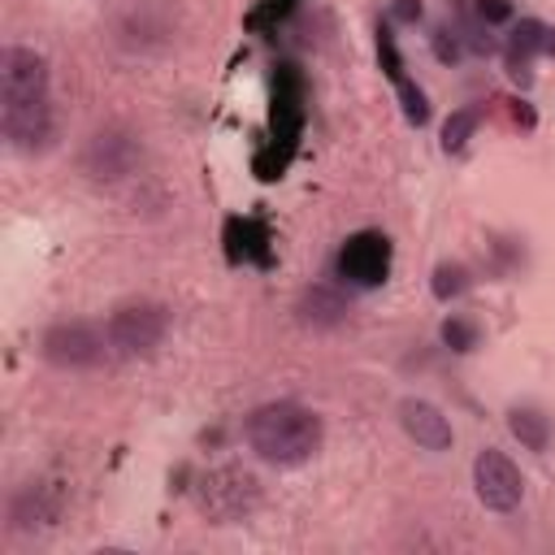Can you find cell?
<instances>
[{
    "label": "cell",
    "mask_w": 555,
    "mask_h": 555,
    "mask_svg": "<svg viewBox=\"0 0 555 555\" xmlns=\"http://www.w3.org/2000/svg\"><path fill=\"white\" fill-rule=\"evenodd\" d=\"M247 442L269 464H304L321 447V416L304 403H264L247 416Z\"/></svg>",
    "instance_id": "obj_1"
},
{
    "label": "cell",
    "mask_w": 555,
    "mask_h": 555,
    "mask_svg": "<svg viewBox=\"0 0 555 555\" xmlns=\"http://www.w3.org/2000/svg\"><path fill=\"white\" fill-rule=\"evenodd\" d=\"M260 503V481L238 468V464H221L212 468L204 481H199V507L208 520L217 525H230V520H243L251 507Z\"/></svg>",
    "instance_id": "obj_2"
},
{
    "label": "cell",
    "mask_w": 555,
    "mask_h": 555,
    "mask_svg": "<svg viewBox=\"0 0 555 555\" xmlns=\"http://www.w3.org/2000/svg\"><path fill=\"white\" fill-rule=\"evenodd\" d=\"M9 104H48V65L30 48L0 52V108Z\"/></svg>",
    "instance_id": "obj_3"
},
{
    "label": "cell",
    "mask_w": 555,
    "mask_h": 555,
    "mask_svg": "<svg viewBox=\"0 0 555 555\" xmlns=\"http://www.w3.org/2000/svg\"><path fill=\"white\" fill-rule=\"evenodd\" d=\"M165 325H169V317L160 304H126L108 317V343L121 356H147L165 338Z\"/></svg>",
    "instance_id": "obj_4"
},
{
    "label": "cell",
    "mask_w": 555,
    "mask_h": 555,
    "mask_svg": "<svg viewBox=\"0 0 555 555\" xmlns=\"http://www.w3.org/2000/svg\"><path fill=\"white\" fill-rule=\"evenodd\" d=\"M473 486H477V499H481L490 512H512V507L520 503V494H525L520 468H516L503 451H494V447H486V451L473 460Z\"/></svg>",
    "instance_id": "obj_5"
},
{
    "label": "cell",
    "mask_w": 555,
    "mask_h": 555,
    "mask_svg": "<svg viewBox=\"0 0 555 555\" xmlns=\"http://www.w3.org/2000/svg\"><path fill=\"white\" fill-rule=\"evenodd\" d=\"M338 273L356 286H377L390 273V238L382 230H360L338 251Z\"/></svg>",
    "instance_id": "obj_6"
},
{
    "label": "cell",
    "mask_w": 555,
    "mask_h": 555,
    "mask_svg": "<svg viewBox=\"0 0 555 555\" xmlns=\"http://www.w3.org/2000/svg\"><path fill=\"white\" fill-rule=\"evenodd\" d=\"M43 356L56 369H91L104 360V338L87 321H65V325H52L43 334Z\"/></svg>",
    "instance_id": "obj_7"
},
{
    "label": "cell",
    "mask_w": 555,
    "mask_h": 555,
    "mask_svg": "<svg viewBox=\"0 0 555 555\" xmlns=\"http://www.w3.org/2000/svg\"><path fill=\"white\" fill-rule=\"evenodd\" d=\"M399 421H403V429H408V438H412L416 447H425V451H447V447H451V421H447L434 403H425V399H403V403H399Z\"/></svg>",
    "instance_id": "obj_8"
},
{
    "label": "cell",
    "mask_w": 555,
    "mask_h": 555,
    "mask_svg": "<svg viewBox=\"0 0 555 555\" xmlns=\"http://www.w3.org/2000/svg\"><path fill=\"white\" fill-rule=\"evenodd\" d=\"M299 317H304V325H317V330L338 325V321L347 317V299H343L338 291H330V286H312V291L299 299Z\"/></svg>",
    "instance_id": "obj_9"
},
{
    "label": "cell",
    "mask_w": 555,
    "mask_h": 555,
    "mask_svg": "<svg viewBox=\"0 0 555 555\" xmlns=\"http://www.w3.org/2000/svg\"><path fill=\"white\" fill-rule=\"evenodd\" d=\"M542 39H546L542 22H520L512 30V39H507V69H512V78H529L525 69H529V56L542 48Z\"/></svg>",
    "instance_id": "obj_10"
},
{
    "label": "cell",
    "mask_w": 555,
    "mask_h": 555,
    "mask_svg": "<svg viewBox=\"0 0 555 555\" xmlns=\"http://www.w3.org/2000/svg\"><path fill=\"white\" fill-rule=\"evenodd\" d=\"M507 425H512V434H516L529 451H546V442H551V425H546L542 412H533V408H512V412H507Z\"/></svg>",
    "instance_id": "obj_11"
},
{
    "label": "cell",
    "mask_w": 555,
    "mask_h": 555,
    "mask_svg": "<svg viewBox=\"0 0 555 555\" xmlns=\"http://www.w3.org/2000/svg\"><path fill=\"white\" fill-rule=\"evenodd\" d=\"M52 516H56V507L43 499L39 486H30V490H22L13 499V525L17 529H35V520H52Z\"/></svg>",
    "instance_id": "obj_12"
},
{
    "label": "cell",
    "mask_w": 555,
    "mask_h": 555,
    "mask_svg": "<svg viewBox=\"0 0 555 555\" xmlns=\"http://www.w3.org/2000/svg\"><path fill=\"white\" fill-rule=\"evenodd\" d=\"M477 121H481V113H477V108H460V113H451V117H447V126H442V147H447V152H460V147L473 139Z\"/></svg>",
    "instance_id": "obj_13"
},
{
    "label": "cell",
    "mask_w": 555,
    "mask_h": 555,
    "mask_svg": "<svg viewBox=\"0 0 555 555\" xmlns=\"http://www.w3.org/2000/svg\"><path fill=\"white\" fill-rule=\"evenodd\" d=\"M442 343L455 347V351H473L477 347V325L464 321V317H447L442 321Z\"/></svg>",
    "instance_id": "obj_14"
},
{
    "label": "cell",
    "mask_w": 555,
    "mask_h": 555,
    "mask_svg": "<svg viewBox=\"0 0 555 555\" xmlns=\"http://www.w3.org/2000/svg\"><path fill=\"white\" fill-rule=\"evenodd\" d=\"M468 286V273L460 269V264H438V273H434V295L438 299H451V295H460Z\"/></svg>",
    "instance_id": "obj_15"
},
{
    "label": "cell",
    "mask_w": 555,
    "mask_h": 555,
    "mask_svg": "<svg viewBox=\"0 0 555 555\" xmlns=\"http://www.w3.org/2000/svg\"><path fill=\"white\" fill-rule=\"evenodd\" d=\"M395 87H399V95H403V117L412 121V126H421L425 117H429V104H425V95L408 82V78H395Z\"/></svg>",
    "instance_id": "obj_16"
},
{
    "label": "cell",
    "mask_w": 555,
    "mask_h": 555,
    "mask_svg": "<svg viewBox=\"0 0 555 555\" xmlns=\"http://www.w3.org/2000/svg\"><path fill=\"white\" fill-rule=\"evenodd\" d=\"M481 22H507L512 17V0H477Z\"/></svg>",
    "instance_id": "obj_17"
},
{
    "label": "cell",
    "mask_w": 555,
    "mask_h": 555,
    "mask_svg": "<svg viewBox=\"0 0 555 555\" xmlns=\"http://www.w3.org/2000/svg\"><path fill=\"white\" fill-rule=\"evenodd\" d=\"M291 4H295V0H264V4L251 13V26H269V22H273V17H282Z\"/></svg>",
    "instance_id": "obj_18"
},
{
    "label": "cell",
    "mask_w": 555,
    "mask_h": 555,
    "mask_svg": "<svg viewBox=\"0 0 555 555\" xmlns=\"http://www.w3.org/2000/svg\"><path fill=\"white\" fill-rule=\"evenodd\" d=\"M399 22H416L421 17V0H395V9H390Z\"/></svg>",
    "instance_id": "obj_19"
}]
</instances>
